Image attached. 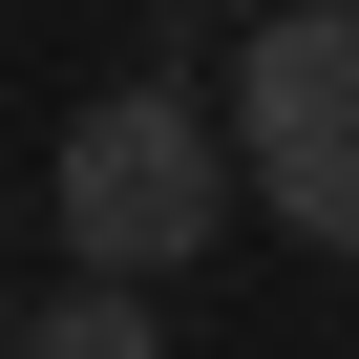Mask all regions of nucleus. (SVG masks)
Wrapping results in <instances>:
<instances>
[{
  "label": "nucleus",
  "instance_id": "obj_5",
  "mask_svg": "<svg viewBox=\"0 0 359 359\" xmlns=\"http://www.w3.org/2000/svg\"><path fill=\"white\" fill-rule=\"evenodd\" d=\"M0 338H22V317H0Z\"/></svg>",
  "mask_w": 359,
  "mask_h": 359
},
{
  "label": "nucleus",
  "instance_id": "obj_2",
  "mask_svg": "<svg viewBox=\"0 0 359 359\" xmlns=\"http://www.w3.org/2000/svg\"><path fill=\"white\" fill-rule=\"evenodd\" d=\"M233 169L296 254H359V0H275L233 43Z\"/></svg>",
  "mask_w": 359,
  "mask_h": 359
},
{
  "label": "nucleus",
  "instance_id": "obj_3",
  "mask_svg": "<svg viewBox=\"0 0 359 359\" xmlns=\"http://www.w3.org/2000/svg\"><path fill=\"white\" fill-rule=\"evenodd\" d=\"M0 359H169V317H148V275H64Z\"/></svg>",
  "mask_w": 359,
  "mask_h": 359
},
{
  "label": "nucleus",
  "instance_id": "obj_1",
  "mask_svg": "<svg viewBox=\"0 0 359 359\" xmlns=\"http://www.w3.org/2000/svg\"><path fill=\"white\" fill-rule=\"evenodd\" d=\"M43 212H64V254H85V275H148V296H169V275L254 212L233 106H191L169 64H148V85H106V106L64 127V169H43Z\"/></svg>",
  "mask_w": 359,
  "mask_h": 359
},
{
  "label": "nucleus",
  "instance_id": "obj_4",
  "mask_svg": "<svg viewBox=\"0 0 359 359\" xmlns=\"http://www.w3.org/2000/svg\"><path fill=\"white\" fill-rule=\"evenodd\" d=\"M212 22H275V0H212Z\"/></svg>",
  "mask_w": 359,
  "mask_h": 359
}]
</instances>
